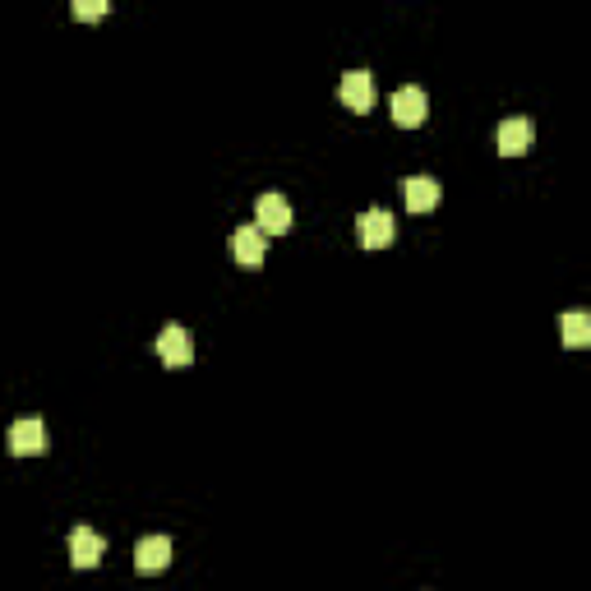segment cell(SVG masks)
<instances>
[{"label":"cell","mask_w":591,"mask_h":591,"mask_svg":"<svg viewBox=\"0 0 591 591\" xmlns=\"http://www.w3.org/2000/svg\"><path fill=\"white\" fill-rule=\"evenodd\" d=\"M393 236H398V222H393L388 208H365L361 218H356V241L365 250H384V245H393Z\"/></svg>","instance_id":"6da1fadb"},{"label":"cell","mask_w":591,"mask_h":591,"mask_svg":"<svg viewBox=\"0 0 591 591\" xmlns=\"http://www.w3.org/2000/svg\"><path fill=\"white\" fill-rule=\"evenodd\" d=\"M254 227L264 231V236H282V231L291 227V204H287V194L278 190H268L254 199Z\"/></svg>","instance_id":"7a4b0ae2"},{"label":"cell","mask_w":591,"mask_h":591,"mask_svg":"<svg viewBox=\"0 0 591 591\" xmlns=\"http://www.w3.org/2000/svg\"><path fill=\"white\" fill-rule=\"evenodd\" d=\"M157 356L167 365H176V370H185V365L194 361V338L185 324H167L162 333H157Z\"/></svg>","instance_id":"3957f363"},{"label":"cell","mask_w":591,"mask_h":591,"mask_svg":"<svg viewBox=\"0 0 591 591\" xmlns=\"http://www.w3.org/2000/svg\"><path fill=\"white\" fill-rule=\"evenodd\" d=\"M10 453L14 458H37V453H47V425L37 421V416L14 421L10 425Z\"/></svg>","instance_id":"277c9868"},{"label":"cell","mask_w":591,"mask_h":591,"mask_svg":"<svg viewBox=\"0 0 591 591\" xmlns=\"http://www.w3.org/2000/svg\"><path fill=\"white\" fill-rule=\"evenodd\" d=\"M388 107H393V121H398V125H421L425 121V107H430V97H425V88L402 84V88H393Z\"/></svg>","instance_id":"5b68a950"},{"label":"cell","mask_w":591,"mask_h":591,"mask_svg":"<svg viewBox=\"0 0 591 591\" xmlns=\"http://www.w3.org/2000/svg\"><path fill=\"white\" fill-rule=\"evenodd\" d=\"M231 254H236L241 268H259L268 254V236L254 227V222H245V227H236V236H231Z\"/></svg>","instance_id":"8992f818"},{"label":"cell","mask_w":591,"mask_h":591,"mask_svg":"<svg viewBox=\"0 0 591 591\" xmlns=\"http://www.w3.org/2000/svg\"><path fill=\"white\" fill-rule=\"evenodd\" d=\"M171 564V536H139L134 541V568L139 573H162V568Z\"/></svg>","instance_id":"52a82bcc"},{"label":"cell","mask_w":591,"mask_h":591,"mask_svg":"<svg viewBox=\"0 0 591 591\" xmlns=\"http://www.w3.org/2000/svg\"><path fill=\"white\" fill-rule=\"evenodd\" d=\"M102 555H107V541H102L93 527H74L70 531V564L74 568H97L102 564Z\"/></svg>","instance_id":"ba28073f"},{"label":"cell","mask_w":591,"mask_h":591,"mask_svg":"<svg viewBox=\"0 0 591 591\" xmlns=\"http://www.w3.org/2000/svg\"><path fill=\"white\" fill-rule=\"evenodd\" d=\"M531 139H536V125H531L527 116H508V121L499 125V153L504 157H522L531 148Z\"/></svg>","instance_id":"9c48e42d"},{"label":"cell","mask_w":591,"mask_h":591,"mask_svg":"<svg viewBox=\"0 0 591 591\" xmlns=\"http://www.w3.org/2000/svg\"><path fill=\"white\" fill-rule=\"evenodd\" d=\"M342 102H347L351 111H370L374 107V74L370 70H347L342 74Z\"/></svg>","instance_id":"30bf717a"},{"label":"cell","mask_w":591,"mask_h":591,"mask_svg":"<svg viewBox=\"0 0 591 591\" xmlns=\"http://www.w3.org/2000/svg\"><path fill=\"white\" fill-rule=\"evenodd\" d=\"M402 204H407L411 213H430V208L439 204V181L435 176H407V181H402Z\"/></svg>","instance_id":"8fae6325"},{"label":"cell","mask_w":591,"mask_h":591,"mask_svg":"<svg viewBox=\"0 0 591 591\" xmlns=\"http://www.w3.org/2000/svg\"><path fill=\"white\" fill-rule=\"evenodd\" d=\"M559 328H564L568 347H587V342H591V314H582V310H568Z\"/></svg>","instance_id":"7c38bea8"},{"label":"cell","mask_w":591,"mask_h":591,"mask_svg":"<svg viewBox=\"0 0 591 591\" xmlns=\"http://www.w3.org/2000/svg\"><path fill=\"white\" fill-rule=\"evenodd\" d=\"M107 10V0H74V19H102Z\"/></svg>","instance_id":"4fadbf2b"}]
</instances>
